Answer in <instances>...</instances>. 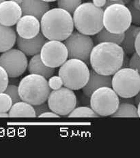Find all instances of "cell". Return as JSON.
Segmentation results:
<instances>
[{
	"mask_svg": "<svg viewBox=\"0 0 140 158\" xmlns=\"http://www.w3.org/2000/svg\"><path fill=\"white\" fill-rule=\"evenodd\" d=\"M134 100H135V104L138 105V104L140 102V90L138 92L135 96L134 97Z\"/></svg>",
	"mask_w": 140,
	"mask_h": 158,
	"instance_id": "8d00e7d4",
	"label": "cell"
},
{
	"mask_svg": "<svg viewBox=\"0 0 140 158\" xmlns=\"http://www.w3.org/2000/svg\"><path fill=\"white\" fill-rule=\"evenodd\" d=\"M112 1H119V0H112Z\"/></svg>",
	"mask_w": 140,
	"mask_h": 158,
	"instance_id": "f6af8a7d",
	"label": "cell"
},
{
	"mask_svg": "<svg viewBox=\"0 0 140 158\" xmlns=\"http://www.w3.org/2000/svg\"><path fill=\"white\" fill-rule=\"evenodd\" d=\"M120 103H129V104H135V100L133 98H121V99H120Z\"/></svg>",
	"mask_w": 140,
	"mask_h": 158,
	"instance_id": "d590c367",
	"label": "cell"
},
{
	"mask_svg": "<svg viewBox=\"0 0 140 158\" xmlns=\"http://www.w3.org/2000/svg\"><path fill=\"white\" fill-rule=\"evenodd\" d=\"M107 0H92V3L96 7L103 8L106 4Z\"/></svg>",
	"mask_w": 140,
	"mask_h": 158,
	"instance_id": "e575fe53",
	"label": "cell"
},
{
	"mask_svg": "<svg viewBox=\"0 0 140 158\" xmlns=\"http://www.w3.org/2000/svg\"><path fill=\"white\" fill-rule=\"evenodd\" d=\"M23 15H32L41 21L42 16L50 10L48 2L42 0H23L21 5Z\"/></svg>",
	"mask_w": 140,
	"mask_h": 158,
	"instance_id": "e0dca14e",
	"label": "cell"
},
{
	"mask_svg": "<svg viewBox=\"0 0 140 158\" xmlns=\"http://www.w3.org/2000/svg\"><path fill=\"white\" fill-rule=\"evenodd\" d=\"M11 1L14 2L16 3V4H19V5L21 6V4H22L23 0H11Z\"/></svg>",
	"mask_w": 140,
	"mask_h": 158,
	"instance_id": "60d3db41",
	"label": "cell"
},
{
	"mask_svg": "<svg viewBox=\"0 0 140 158\" xmlns=\"http://www.w3.org/2000/svg\"><path fill=\"white\" fill-rule=\"evenodd\" d=\"M129 67L137 70L140 74V56L136 52H133L129 59Z\"/></svg>",
	"mask_w": 140,
	"mask_h": 158,
	"instance_id": "f546056e",
	"label": "cell"
},
{
	"mask_svg": "<svg viewBox=\"0 0 140 158\" xmlns=\"http://www.w3.org/2000/svg\"><path fill=\"white\" fill-rule=\"evenodd\" d=\"M59 115H58V114H56L53 111H47L45 112V113L41 114V115H39L38 117L39 118H59Z\"/></svg>",
	"mask_w": 140,
	"mask_h": 158,
	"instance_id": "d6a6232c",
	"label": "cell"
},
{
	"mask_svg": "<svg viewBox=\"0 0 140 158\" xmlns=\"http://www.w3.org/2000/svg\"><path fill=\"white\" fill-rule=\"evenodd\" d=\"M125 33L122 34H113L108 31L103 27L98 34L94 35L93 41L94 44H99L101 42H113V43L120 45L124 40Z\"/></svg>",
	"mask_w": 140,
	"mask_h": 158,
	"instance_id": "7402d4cb",
	"label": "cell"
},
{
	"mask_svg": "<svg viewBox=\"0 0 140 158\" xmlns=\"http://www.w3.org/2000/svg\"><path fill=\"white\" fill-rule=\"evenodd\" d=\"M40 55L44 64L52 68L60 67L68 58L65 44L58 40L46 41L43 45Z\"/></svg>",
	"mask_w": 140,
	"mask_h": 158,
	"instance_id": "8fae6325",
	"label": "cell"
},
{
	"mask_svg": "<svg viewBox=\"0 0 140 158\" xmlns=\"http://www.w3.org/2000/svg\"><path fill=\"white\" fill-rule=\"evenodd\" d=\"M5 1H6V0H0V4H1L2 2H5Z\"/></svg>",
	"mask_w": 140,
	"mask_h": 158,
	"instance_id": "ee69618b",
	"label": "cell"
},
{
	"mask_svg": "<svg viewBox=\"0 0 140 158\" xmlns=\"http://www.w3.org/2000/svg\"><path fill=\"white\" fill-rule=\"evenodd\" d=\"M112 85L119 97L134 98L140 90V74L132 68H121L113 75Z\"/></svg>",
	"mask_w": 140,
	"mask_h": 158,
	"instance_id": "8992f818",
	"label": "cell"
},
{
	"mask_svg": "<svg viewBox=\"0 0 140 158\" xmlns=\"http://www.w3.org/2000/svg\"><path fill=\"white\" fill-rule=\"evenodd\" d=\"M90 98V107L99 117L112 116L120 104L119 96L112 87L99 88Z\"/></svg>",
	"mask_w": 140,
	"mask_h": 158,
	"instance_id": "ba28073f",
	"label": "cell"
},
{
	"mask_svg": "<svg viewBox=\"0 0 140 158\" xmlns=\"http://www.w3.org/2000/svg\"><path fill=\"white\" fill-rule=\"evenodd\" d=\"M104 10L96 7L92 2L83 3L75 10L72 19L77 31L88 35H94L104 27Z\"/></svg>",
	"mask_w": 140,
	"mask_h": 158,
	"instance_id": "3957f363",
	"label": "cell"
},
{
	"mask_svg": "<svg viewBox=\"0 0 140 158\" xmlns=\"http://www.w3.org/2000/svg\"><path fill=\"white\" fill-rule=\"evenodd\" d=\"M82 0H58V8L64 9L72 15L75 10L81 4Z\"/></svg>",
	"mask_w": 140,
	"mask_h": 158,
	"instance_id": "d4e9b609",
	"label": "cell"
},
{
	"mask_svg": "<svg viewBox=\"0 0 140 158\" xmlns=\"http://www.w3.org/2000/svg\"><path fill=\"white\" fill-rule=\"evenodd\" d=\"M131 23V12L125 5L115 4L104 10L103 26L108 31L113 34H122Z\"/></svg>",
	"mask_w": 140,
	"mask_h": 158,
	"instance_id": "52a82bcc",
	"label": "cell"
},
{
	"mask_svg": "<svg viewBox=\"0 0 140 158\" xmlns=\"http://www.w3.org/2000/svg\"><path fill=\"white\" fill-rule=\"evenodd\" d=\"M0 117L6 118V117H9V114L8 113H4V112H0Z\"/></svg>",
	"mask_w": 140,
	"mask_h": 158,
	"instance_id": "f35d334b",
	"label": "cell"
},
{
	"mask_svg": "<svg viewBox=\"0 0 140 158\" xmlns=\"http://www.w3.org/2000/svg\"><path fill=\"white\" fill-rule=\"evenodd\" d=\"M9 77L7 72L0 65V93L4 92L8 85Z\"/></svg>",
	"mask_w": 140,
	"mask_h": 158,
	"instance_id": "f1b7e54d",
	"label": "cell"
},
{
	"mask_svg": "<svg viewBox=\"0 0 140 158\" xmlns=\"http://www.w3.org/2000/svg\"><path fill=\"white\" fill-rule=\"evenodd\" d=\"M10 117H36V113L34 106L25 102L19 101L13 104L9 111Z\"/></svg>",
	"mask_w": 140,
	"mask_h": 158,
	"instance_id": "44dd1931",
	"label": "cell"
},
{
	"mask_svg": "<svg viewBox=\"0 0 140 158\" xmlns=\"http://www.w3.org/2000/svg\"><path fill=\"white\" fill-rule=\"evenodd\" d=\"M135 52L140 56V32L138 34L135 40Z\"/></svg>",
	"mask_w": 140,
	"mask_h": 158,
	"instance_id": "836d02e7",
	"label": "cell"
},
{
	"mask_svg": "<svg viewBox=\"0 0 140 158\" xmlns=\"http://www.w3.org/2000/svg\"><path fill=\"white\" fill-rule=\"evenodd\" d=\"M0 65L7 72L10 78H18L28 66L26 55L19 49H11L0 56Z\"/></svg>",
	"mask_w": 140,
	"mask_h": 158,
	"instance_id": "7c38bea8",
	"label": "cell"
},
{
	"mask_svg": "<svg viewBox=\"0 0 140 158\" xmlns=\"http://www.w3.org/2000/svg\"><path fill=\"white\" fill-rule=\"evenodd\" d=\"M112 77L111 76H105L98 74L94 70H90L89 80L83 88V92L87 97H90L91 95L98 89L107 87H112Z\"/></svg>",
	"mask_w": 140,
	"mask_h": 158,
	"instance_id": "2e32d148",
	"label": "cell"
},
{
	"mask_svg": "<svg viewBox=\"0 0 140 158\" xmlns=\"http://www.w3.org/2000/svg\"><path fill=\"white\" fill-rule=\"evenodd\" d=\"M139 2H140V0H139Z\"/></svg>",
	"mask_w": 140,
	"mask_h": 158,
	"instance_id": "bcb514c9",
	"label": "cell"
},
{
	"mask_svg": "<svg viewBox=\"0 0 140 158\" xmlns=\"http://www.w3.org/2000/svg\"><path fill=\"white\" fill-rule=\"evenodd\" d=\"M51 90L46 78L38 74H29L22 78L19 84L21 100L32 106L45 102Z\"/></svg>",
	"mask_w": 140,
	"mask_h": 158,
	"instance_id": "277c9868",
	"label": "cell"
},
{
	"mask_svg": "<svg viewBox=\"0 0 140 158\" xmlns=\"http://www.w3.org/2000/svg\"><path fill=\"white\" fill-rule=\"evenodd\" d=\"M18 79H16V78H10L8 79V84L9 85H12V83H14L15 85H17L18 83Z\"/></svg>",
	"mask_w": 140,
	"mask_h": 158,
	"instance_id": "74e56055",
	"label": "cell"
},
{
	"mask_svg": "<svg viewBox=\"0 0 140 158\" xmlns=\"http://www.w3.org/2000/svg\"><path fill=\"white\" fill-rule=\"evenodd\" d=\"M112 117H138V108L134 104L120 103L117 110L113 114Z\"/></svg>",
	"mask_w": 140,
	"mask_h": 158,
	"instance_id": "603a6c76",
	"label": "cell"
},
{
	"mask_svg": "<svg viewBox=\"0 0 140 158\" xmlns=\"http://www.w3.org/2000/svg\"><path fill=\"white\" fill-rule=\"evenodd\" d=\"M64 44L67 48L69 59H77L90 64V57L92 48L94 47L90 35L83 34L79 31L72 32L65 40Z\"/></svg>",
	"mask_w": 140,
	"mask_h": 158,
	"instance_id": "9c48e42d",
	"label": "cell"
},
{
	"mask_svg": "<svg viewBox=\"0 0 140 158\" xmlns=\"http://www.w3.org/2000/svg\"><path fill=\"white\" fill-rule=\"evenodd\" d=\"M50 110L59 116H68L77 105V97L73 90L61 87L53 90L47 99Z\"/></svg>",
	"mask_w": 140,
	"mask_h": 158,
	"instance_id": "30bf717a",
	"label": "cell"
},
{
	"mask_svg": "<svg viewBox=\"0 0 140 158\" xmlns=\"http://www.w3.org/2000/svg\"><path fill=\"white\" fill-rule=\"evenodd\" d=\"M23 16L21 6L8 0L0 4V24L12 27L17 23Z\"/></svg>",
	"mask_w": 140,
	"mask_h": 158,
	"instance_id": "5bb4252c",
	"label": "cell"
},
{
	"mask_svg": "<svg viewBox=\"0 0 140 158\" xmlns=\"http://www.w3.org/2000/svg\"><path fill=\"white\" fill-rule=\"evenodd\" d=\"M34 108L35 110L36 117H38L39 115H41V114L45 113V112L51 110L49 108L48 103H46V102H45L42 103V104L35 105V106H34Z\"/></svg>",
	"mask_w": 140,
	"mask_h": 158,
	"instance_id": "1f68e13d",
	"label": "cell"
},
{
	"mask_svg": "<svg viewBox=\"0 0 140 158\" xmlns=\"http://www.w3.org/2000/svg\"><path fill=\"white\" fill-rule=\"evenodd\" d=\"M99 116L90 107L81 106L75 108L68 115V117H98Z\"/></svg>",
	"mask_w": 140,
	"mask_h": 158,
	"instance_id": "cb8c5ba5",
	"label": "cell"
},
{
	"mask_svg": "<svg viewBox=\"0 0 140 158\" xmlns=\"http://www.w3.org/2000/svg\"><path fill=\"white\" fill-rule=\"evenodd\" d=\"M127 8L131 12L132 23L137 26H140V10L135 8L132 4V2L127 5Z\"/></svg>",
	"mask_w": 140,
	"mask_h": 158,
	"instance_id": "83f0119b",
	"label": "cell"
},
{
	"mask_svg": "<svg viewBox=\"0 0 140 158\" xmlns=\"http://www.w3.org/2000/svg\"><path fill=\"white\" fill-rule=\"evenodd\" d=\"M71 15L64 9L55 8L46 12L41 19V30L48 40L64 41L74 30Z\"/></svg>",
	"mask_w": 140,
	"mask_h": 158,
	"instance_id": "7a4b0ae2",
	"label": "cell"
},
{
	"mask_svg": "<svg viewBox=\"0 0 140 158\" xmlns=\"http://www.w3.org/2000/svg\"><path fill=\"white\" fill-rule=\"evenodd\" d=\"M4 93L9 95L12 98L13 104L18 102L19 101H21V97H20L19 92V86L15 85H9L6 87Z\"/></svg>",
	"mask_w": 140,
	"mask_h": 158,
	"instance_id": "4316f807",
	"label": "cell"
},
{
	"mask_svg": "<svg viewBox=\"0 0 140 158\" xmlns=\"http://www.w3.org/2000/svg\"><path fill=\"white\" fill-rule=\"evenodd\" d=\"M58 75L65 87L79 90L87 84L90 70L88 65L80 59H69L59 68Z\"/></svg>",
	"mask_w": 140,
	"mask_h": 158,
	"instance_id": "5b68a950",
	"label": "cell"
},
{
	"mask_svg": "<svg viewBox=\"0 0 140 158\" xmlns=\"http://www.w3.org/2000/svg\"><path fill=\"white\" fill-rule=\"evenodd\" d=\"M140 32V27L131 25L125 32L124 40L120 46L126 55H131L135 52V40Z\"/></svg>",
	"mask_w": 140,
	"mask_h": 158,
	"instance_id": "ffe728a7",
	"label": "cell"
},
{
	"mask_svg": "<svg viewBox=\"0 0 140 158\" xmlns=\"http://www.w3.org/2000/svg\"><path fill=\"white\" fill-rule=\"evenodd\" d=\"M46 42V38L42 32L31 39H24L17 35L16 45L20 51L28 56H34L41 53V49Z\"/></svg>",
	"mask_w": 140,
	"mask_h": 158,
	"instance_id": "9a60e30c",
	"label": "cell"
},
{
	"mask_svg": "<svg viewBox=\"0 0 140 158\" xmlns=\"http://www.w3.org/2000/svg\"><path fill=\"white\" fill-rule=\"evenodd\" d=\"M122 1L123 4L124 5H128L133 1V0H122Z\"/></svg>",
	"mask_w": 140,
	"mask_h": 158,
	"instance_id": "ab89813d",
	"label": "cell"
},
{
	"mask_svg": "<svg viewBox=\"0 0 140 158\" xmlns=\"http://www.w3.org/2000/svg\"><path fill=\"white\" fill-rule=\"evenodd\" d=\"M138 116L140 117V102L138 105Z\"/></svg>",
	"mask_w": 140,
	"mask_h": 158,
	"instance_id": "b9f144b4",
	"label": "cell"
},
{
	"mask_svg": "<svg viewBox=\"0 0 140 158\" xmlns=\"http://www.w3.org/2000/svg\"><path fill=\"white\" fill-rule=\"evenodd\" d=\"M42 1H44L46 2H55V1H58V0H42Z\"/></svg>",
	"mask_w": 140,
	"mask_h": 158,
	"instance_id": "7bdbcfd3",
	"label": "cell"
},
{
	"mask_svg": "<svg viewBox=\"0 0 140 158\" xmlns=\"http://www.w3.org/2000/svg\"><path fill=\"white\" fill-rule=\"evenodd\" d=\"M17 35L11 27L0 24V52H4L12 48L16 44Z\"/></svg>",
	"mask_w": 140,
	"mask_h": 158,
	"instance_id": "d6986e66",
	"label": "cell"
},
{
	"mask_svg": "<svg viewBox=\"0 0 140 158\" xmlns=\"http://www.w3.org/2000/svg\"><path fill=\"white\" fill-rule=\"evenodd\" d=\"M16 33L24 39L36 37L41 32V21L32 15H23L16 23Z\"/></svg>",
	"mask_w": 140,
	"mask_h": 158,
	"instance_id": "4fadbf2b",
	"label": "cell"
},
{
	"mask_svg": "<svg viewBox=\"0 0 140 158\" xmlns=\"http://www.w3.org/2000/svg\"><path fill=\"white\" fill-rule=\"evenodd\" d=\"M29 74H38L48 79L51 78L55 72V68L46 66L43 63L40 54L32 56L28 66Z\"/></svg>",
	"mask_w": 140,
	"mask_h": 158,
	"instance_id": "ac0fdd59",
	"label": "cell"
},
{
	"mask_svg": "<svg viewBox=\"0 0 140 158\" xmlns=\"http://www.w3.org/2000/svg\"><path fill=\"white\" fill-rule=\"evenodd\" d=\"M125 51L120 45L113 42H101L92 48L90 64L98 74L112 76L122 68Z\"/></svg>",
	"mask_w": 140,
	"mask_h": 158,
	"instance_id": "6da1fadb",
	"label": "cell"
},
{
	"mask_svg": "<svg viewBox=\"0 0 140 158\" xmlns=\"http://www.w3.org/2000/svg\"><path fill=\"white\" fill-rule=\"evenodd\" d=\"M13 105L12 98L7 94L0 93V112L8 113Z\"/></svg>",
	"mask_w": 140,
	"mask_h": 158,
	"instance_id": "484cf974",
	"label": "cell"
},
{
	"mask_svg": "<svg viewBox=\"0 0 140 158\" xmlns=\"http://www.w3.org/2000/svg\"><path fill=\"white\" fill-rule=\"evenodd\" d=\"M48 84L49 87L52 90L59 89L63 85L62 78L59 76H54V77L52 76L51 78H49Z\"/></svg>",
	"mask_w": 140,
	"mask_h": 158,
	"instance_id": "4dcf8cb0",
	"label": "cell"
}]
</instances>
